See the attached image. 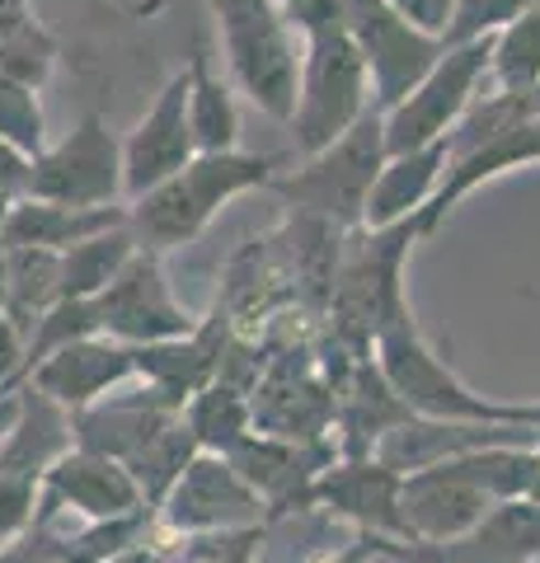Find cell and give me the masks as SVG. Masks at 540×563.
<instances>
[{
  "mask_svg": "<svg viewBox=\"0 0 540 563\" xmlns=\"http://www.w3.org/2000/svg\"><path fill=\"white\" fill-rule=\"evenodd\" d=\"M165 5V0H146V10H142V20H146V14H155V10H161Z\"/></svg>",
  "mask_w": 540,
  "mask_h": 563,
  "instance_id": "cell-40",
  "label": "cell"
},
{
  "mask_svg": "<svg viewBox=\"0 0 540 563\" xmlns=\"http://www.w3.org/2000/svg\"><path fill=\"white\" fill-rule=\"evenodd\" d=\"M0 563H29L20 550H5V554H0Z\"/></svg>",
  "mask_w": 540,
  "mask_h": 563,
  "instance_id": "cell-39",
  "label": "cell"
},
{
  "mask_svg": "<svg viewBox=\"0 0 540 563\" xmlns=\"http://www.w3.org/2000/svg\"><path fill=\"white\" fill-rule=\"evenodd\" d=\"M386 165V136H381V113H367L357 128H348L334 146L306 155L296 169L273 174V192L296 217L320 221L329 231H362L367 192Z\"/></svg>",
  "mask_w": 540,
  "mask_h": 563,
  "instance_id": "cell-5",
  "label": "cell"
},
{
  "mask_svg": "<svg viewBox=\"0 0 540 563\" xmlns=\"http://www.w3.org/2000/svg\"><path fill=\"white\" fill-rule=\"evenodd\" d=\"M447 563H540V503H494L475 531L438 550Z\"/></svg>",
  "mask_w": 540,
  "mask_h": 563,
  "instance_id": "cell-20",
  "label": "cell"
},
{
  "mask_svg": "<svg viewBox=\"0 0 540 563\" xmlns=\"http://www.w3.org/2000/svg\"><path fill=\"white\" fill-rule=\"evenodd\" d=\"M38 488L47 498L43 512H52V507H71V512L90 517V521H123V517L151 512L146 498H142V488H136V479L123 465L109 461V455L80 451V446L57 455V461L47 465ZM33 517H38V512H33Z\"/></svg>",
  "mask_w": 540,
  "mask_h": 563,
  "instance_id": "cell-16",
  "label": "cell"
},
{
  "mask_svg": "<svg viewBox=\"0 0 540 563\" xmlns=\"http://www.w3.org/2000/svg\"><path fill=\"white\" fill-rule=\"evenodd\" d=\"M418 563H447L438 550H418Z\"/></svg>",
  "mask_w": 540,
  "mask_h": 563,
  "instance_id": "cell-37",
  "label": "cell"
},
{
  "mask_svg": "<svg viewBox=\"0 0 540 563\" xmlns=\"http://www.w3.org/2000/svg\"><path fill=\"white\" fill-rule=\"evenodd\" d=\"M0 306H5V250H0Z\"/></svg>",
  "mask_w": 540,
  "mask_h": 563,
  "instance_id": "cell-38",
  "label": "cell"
},
{
  "mask_svg": "<svg viewBox=\"0 0 540 563\" xmlns=\"http://www.w3.org/2000/svg\"><path fill=\"white\" fill-rule=\"evenodd\" d=\"M90 301H95V320H99L103 339L128 343V347L188 339V333L202 324L198 314H188L179 306V296L169 291L165 263L151 250H136L123 263V273H118L99 296H90Z\"/></svg>",
  "mask_w": 540,
  "mask_h": 563,
  "instance_id": "cell-9",
  "label": "cell"
},
{
  "mask_svg": "<svg viewBox=\"0 0 540 563\" xmlns=\"http://www.w3.org/2000/svg\"><path fill=\"white\" fill-rule=\"evenodd\" d=\"M109 563H165V550L161 544H132V550H123V554H113Z\"/></svg>",
  "mask_w": 540,
  "mask_h": 563,
  "instance_id": "cell-35",
  "label": "cell"
},
{
  "mask_svg": "<svg viewBox=\"0 0 540 563\" xmlns=\"http://www.w3.org/2000/svg\"><path fill=\"white\" fill-rule=\"evenodd\" d=\"M29 198L62 207H123V141L99 113H85L62 141L33 155Z\"/></svg>",
  "mask_w": 540,
  "mask_h": 563,
  "instance_id": "cell-8",
  "label": "cell"
},
{
  "mask_svg": "<svg viewBox=\"0 0 540 563\" xmlns=\"http://www.w3.org/2000/svg\"><path fill=\"white\" fill-rule=\"evenodd\" d=\"M29 20H33L29 0H0V38H5V33H14L20 24H29Z\"/></svg>",
  "mask_w": 540,
  "mask_h": 563,
  "instance_id": "cell-34",
  "label": "cell"
},
{
  "mask_svg": "<svg viewBox=\"0 0 540 563\" xmlns=\"http://www.w3.org/2000/svg\"><path fill=\"white\" fill-rule=\"evenodd\" d=\"M489 85L494 90H513V95L540 90V0L531 10H521L503 33H494Z\"/></svg>",
  "mask_w": 540,
  "mask_h": 563,
  "instance_id": "cell-25",
  "label": "cell"
},
{
  "mask_svg": "<svg viewBox=\"0 0 540 563\" xmlns=\"http://www.w3.org/2000/svg\"><path fill=\"white\" fill-rule=\"evenodd\" d=\"M57 57H62L57 38H52L38 24V14H33L29 24H20L14 33L0 38V80H14V85H24V90H43L52 80V70H57Z\"/></svg>",
  "mask_w": 540,
  "mask_h": 563,
  "instance_id": "cell-26",
  "label": "cell"
},
{
  "mask_svg": "<svg viewBox=\"0 0 540 563\" xmlns=\"http://www.w3.org/2000/svg\"><path fill=\"white\" fill-rule=\"evenodd\" d=\"M142 250L132 235V225H118V231H103L95 240L76 244V250L62 254V301H90L109 282L123 273V263Z\"/></svg>",
  "mask_w": 540,
  "mask_h": 563,
  "instance_id": "cell-24",
  "label": "cell"
},
{
  "mask_svg": "<svg viewBox=\"0 0 540 563\" xmlns=\"http://www.w3.org/2000/svg\"><path fill=\"white\" fill-rule=\"evenodd\" d=\"M20 366H24V329L0 310V390H20Z\"/></svg>",
  "mask_w": 540,
  "mask_h": 563,
  "instance_id": "cell-31",
  "label": "cell"
},
{
  "mask_svg": "<svg viewBox=\"0 0 540 563\" xmlns=\"http://www.w3.org/2000/svg\"><path fill=\"white\" fill-rule=\"evenodd\" d=\"M494 38H470L447 43V52L414 90L381 113V136H386V155H409L423 146H438L451 136V128L465 118V109L480 99L489 85Z\"/></svg>",
  "mask_w": 540,
  "mask_h": 563,
  "instance_id": "cell-6",
  "label": "cell"
},
{
  "mask_svg": "<svg viewBox=\"0 0 540 563\" xmlns=\"http://www.w3.org/2000/svg\"><path fill=\"white\" fill-rule=\"evenodd\" d=\"M536 0H456V20H451L447 43H470V38H494L503 33L521 10H531Z\"/></svg>",
  "mask_w": 540,
  "mask_h": 563,
  "instance_id": "cell-28",
  "label": "cell"
},
{
  "mask_svg": "<svg viewBox=\"0 0 540 563\" xmlns=\"http://www.w3.org/2000/svg\"><path fill=\"white\" fill-rule=\"evenodd\" d=\"M277 10L291 20V29H306L310 20H324V14L339 10V0H273Z\"/></svg>",
  "mask_w": 540,
  "mask_h": 563,
  "instance_id": "cell-32",
  "label": "cell"
},
{
  "mask_svg": "<svg viewBox=\"0 0 540 563\" xmlns=\"http://www.w3.org/2000/svg\"><path fill=\"white\" fill-rule=\"evenodd\" d=\"M29 563H33V559H29Z\"/></svg>",
  "mask_w": 540,
  "mask_h": 563,
  "instance_id": "cell-42",
  "label": "cell"
},
{
  "mask_svg": "<svg viewBox=\"0 0 540 563\" xmlns=\"http://www.w3.org/2000/svg\"><path fill=\"white\" fill-rule=\"evenodd\" d=\"M20 413H24V390H0V442L14 432Z\"/></svg>",
  "mask_w": 540,
  "mask_h": 563,
  "instance_id": "cell-33",
  "label": "cell"
},
{
  "mask_svg": "<svg viewBox=\"0 0 540 563\" xmlns=\"http://www.w3.org/2000/svg\"><path fill=\"white\" fill-rule=\"evenodd\" d=\"M301 33V76H296V109H291V141L296 155H316L357 128L372 109V76L367 62L343 24V10L310 20Z\"/></svg>",
  "mask_w": 540,
  "mask_h": 563,
  "instance_id": "cell-2",
  "label": "cell"
},
{
  "mask_svg": "<svg viewBox=\"0 0 540 563\" xmlns=\"http://www.w3.org/2000/svg\"><path fill=\"white\" fill-rule=\"evenodd\" d=\"M399 484L405 474L381 465L376 455H348L339 465H324L310 484V507H324L343 521H353L357 531L381 536V540H409V521L405 507H399Z\"/></svg>",
  "mask_w": 540,
  "mask_h": 563,
  "instance_id": "cell-14",
  "label": "cell"
},
{
  "mask_svg": "<svg viewBox=\"0 0 540 563\" xmlns=\"http://www.w3.org/2000/svg\"><path fill=\"white\" fill-rule=\"evenodd\" d=\"M536 141H540V113H536Z\"/></svg>",
  "mask_w": 540,
  "mask_h": 563,
  "instance_id": "cell-41",
  "label": "cell"
},
{
  "mask_svg": "<svg viewBox=\"0 0 540 563\" xmlns=\"http://www.w3.org/2000/svg\"><path fill=\"white\" fill-rule=\"evenodd\" d=\"M399 507H405V521L418 550H442V544L461 540L465 531H475L480 517L494 507V498L484 493L465 451V455H451V461L409 470L405 484H399Z\"/></svg>",
  "mask_w": 540,
  "mask_h": 563,
  "instance_id": "cell-11",
  "label": "cell"
},
{
  "mask_svg": "<svg viewBox=\"0 0 540 563\" xmlns=\"http://www.w3.org/2000/svg\"><path fill=\"white\" fill-rule=\"evenodd\" d=\"M118 225H128V207H62V202L24 198L10 211L5 231H0V244H5V250L66 254V250H76V244L95 240L103 231H118Z\"/></svg>",
  "mask_w": 540,
  "mask_h": 563,
  "instance_id": "cell-19",
  "label": "cell"
},
{
  "mask_svg": "<svg viewBox=\"0 0 540 563\" xmlns=\"http://www.w3.org/2000/svg\"><path fill=\"white\" fill-rule=\"evenodd\" d=\"M447 174V146H423L409 155H386L376 184L367 192V211H362V231H390V225L418 221L432 207Z\"/></svg>",
  "mask_w": 540,
  "mask_h": 563,
  "instance_id": "cell-17",
  "label": "cell"
},
{
  "mask_svg": "<svg viewBox=\"0 0 540 563\" xmlns=\"http://www.w3.org/2000/svg\"><path fill=\"white\" fill-rule=\"evenodd\" d=\"M29 169H33L29 155H20L14 146L0 141V231H5L10 211L29 198Z\"/></svg>",
  "mask_w": 540,
  "mask_h": 563,
  "instance_id": "cell-30",
  "label": "cell"
},
{
  "mask_svg": "<svg viewBox=\"0 0 540 563\" xmlns=\"http://www.w3.org/2000/svg\"><path fill=\"white\" fill-rule=\"evenodd\" d=\"M386 5H390L409 29L428 33V38H438V43H447L451 20H456V0H386Z\"/></svg>",
  "mask_w": 540,
  "mask_h": 563,
  "instance_id": "cell-29",
  "label": "cell"
},
{
  "mask_svg": "<svg viewBox=\"0 0 540 563\" xmlns=\"http://www.w3.org/2000/svg\"><path fill=\"white\" fill-rule=\"evenodd\" d=\"M217 24V43L231 85L258 113L291 122L296 76H301V33L273 0H207Z\"/></svg>",
  "mask_w": 540,
  "mask_h": 563,
  "instance_id": "cell-3",
  "label": "cell"
},
{
  "mask_svg": "<svg viewBox=\"0 0 540 563\" xmlns=\"http://www.w3.org/2000/svg\"><path fill=\"white\" fill-rule=\"evenodd\" d=\"M376 372L399 395V404L423 422H465V428H521V404L484 399L438 357L414 314L376 333Z\"/></svg>",
  "mask_w": 540,
  "mask_h": 563,
  "instance_id": "cell-4",
  "label": "cell"
},
{
  "mask_svg": "<svg viewBox=\"0 0 540 563\" xmlns=\"http://www.w3.org/2000/svg\"><path fill=\"white\" fill-rule=\"evenodd\" d=\"M113 5H123V10H132V14H142V10H146V0H113Z\"/></svg>",
  "mask_w": 540,
  "mask_h": 563,
  "instance_id": "cell-36",
  "label": "cell"
},
{
  "mask_svg": "<svg viewBox=\"0 0 540 563\" xmlns=\"http://www.w3.org/2000/svg\"><path fill=\"white\" fill-rule=\"evenodd\" d=\"M5 250V244H0ZM62 301V254L52 250H5V310L24 333L38 314Z\"/></svg>",
  "mask_w": 540,
  "mask_h": 563,
  "instance_id": "cell-23",
  "label": "cell"
},
{
  "mask_svg": "<svg viewBox=\"0 0 540 563\" xmlns=\"http://www.w3.org/2000/svg\"><path fill=\"white\" fill-rule=\"evenodd\" d=\"M418 240V221L390 225V231H362L353 244V254H339L334 268V310L339 320L357 333V339H372L381 329H390L395 320H405V258Z\"/></svg>",
  "mask_w": 540,
  "mask_h": 563,
  "instance_id": "cell-7",
  "label": "cell"
},
{
  "mask_svg": "<svg viewBox=\"0 0 540 563\" xmlns=\"http://www.w3.org/2000/svg\"><path fill=\"white\" fill-rule=\"evenodd\" d=\"M198 155L188 132V76L184 66L165 80V90L142 113V122L123 136V198L136 202L142 192L174 179Z\"/></svg>",
  "mask_w": 540,
  "mask_h": 563,
  "instance_id": "cell-13",
  "label": "cell"
},
{
  "mask_svg": "<svg viewBox=\"0 0 540 563\" xmlns=\"http://www.w3.org/2000/svg\"><path fill=\"white\" fill-rule=\"evenodd\" d=\"M273 174H277L273 155H254V151L194 155L174 179L128 202V225L142 250L165 258L169 250L194 244L217 221L221 207H231L254 188H268Z\"/></svg>",
  "mask_w": 540,
  "mask_h": 563,
  "instance_id": "cell-1",
  "label": "cell"
},
{
  "mask_svg": "<svg viewBox=\"0 0 540 563\" xmlns=\"http://www.w3.org/2000/svg\"><path fill=\"white\" fill-rule=\"evenodd\" d=\"M161 517L179 536H221V531L264 526V503H258V493L240 479L225 455L198 451L165 493Z\"/></svg>",
  "mask_w": 540,
  "mask_h": 563,
  "instance_id": "cell-12",
  "label": "cell"
},
{
  "mask_svg": "<svg viewBox=\"0 0 540 563\" xmlns=\"http://www.w3.org/2000/svg\"><path fill=\"white\" fill-rule=\"evenodd\" d=\"M184 428L194 432L198 451L231 455L245 437L254 432V404L250 395L231 380H212L207 390H198L184 404Z\"/></svg>",
  "mask_w": 540,
  "mask_h": 563,
  "instance_id": "cell-22",
  "label": "cell"
},
{
  "mask_svg": "<svg viewBox=\"0 0 540 563\" xmlns=\"http://www.w3.org/2000/svg\"><path fill=\"white\" fill-rule=\"evenodd\" d=\"M184 76H188V132H194L198 155L240 151V103H235V90L212 70V57H207L202 47H194Z\"/></svg>",
  "mask_w": 540,
  "mask_h": 563,
  "instance_id": "cell-21",
  "label": "cell"
},
{
  "mask_svg": "<svg viewBox=\"0 0 540 563\" xmlns=\"http://www.w3.org/2000/svg\"><path fill=\"white\" fill-rule=\"evenodd\" d=\"M217 372H221L217 324H198L188 339H174V343L136 347V376L146 380V390L155 399L169 404V409H179V413L198 390H207V385L217 380Z\"/></svg>",
  "mask_w": 540,
  "mask_h": 563,
  "instance_id": "cell-18",
  "label": "cell"
},
{
  "mask_svg": "<svg viewBox=\"0 0 540 563\" xmlns=\"http://www.w3.org/2000/svg\"><path fill=\"white\" fill-rule=\"evenodd\" d=\"M0 141L20 155H38L47 146V113L38 90H24L14 80H0Z\"/></svg>",
  "mask_w": 540,
  "mask_h": 563,
  "instance_id": "cell-27",
  "label": "cell"
},
{
  "mask_svg": "<svg viewBox=\"0 0 540 563\" xmlns=\"http://www.w3.org/2000/svg\"><path fill=\"white\" fill-rule=\"evenodd\" d=\"M132 376H136V347L95 333V339H80V343H66L62 352H52L47 362L33 366L24 385L66 413H85Z\"/></svg>",
  "mask_w": 540,
  "mask_h": 563,
  "instance_id": "cell-15",
  "label": "cell"
},
{
  "mask_svg": "<svg viewBox=\"0 0 540 563\" xmlns=\"http://www.w3.org/2000/svg\"><path fill=\"white\" fill-rule=\"evenodd\" d=\"M339 10H343V24L353 33L357 52H362V62H367L376 113H386L390 103L405 99L432 70V62L447 52V43L409 29L386 0H339Z\"/></svg>",
  "mask_w": 540,
  "mask_h": 563,
  "instance_id": "cell-10",
  "label": "cell"
}]
</instances>
